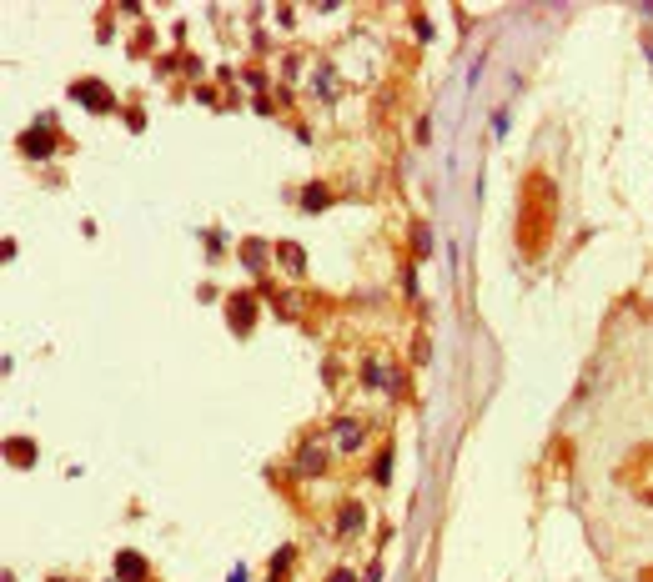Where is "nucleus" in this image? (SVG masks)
Masks as SVG:
<instances>
[{
	"label": "nucleus",
	"instance_id": "nucleus-8",
	"mask_svg": "<svg viewBox=\"0 0 653 582\" xmlns=\"http://www.w3.org/2000/svg\"><path fill=\"white\" fill-rule=\"evenodd\" d=\"M242 256H246V266L256 271V266H266V246L261 241H242Z\"/></svg>",
	"mask_w": 653,
	"mask_h": 582
},
{
	"label": "nucleus",
	"instance_id": "nucleus-6",
	"mask_svg": "<svg viewBox=\"0 0 653 582\" xmlns=\"http://www.w3.org/2000/svg\"><path fill=\"white\" fill-rule=\"evenodd\" d=\"M297 467L312 477V472H322L326 467V457H322V447H302V462H297Z\"/></svg>",
	"mask_w": 653,
	"mask_h": 582
},
{
	"label": "nucleus",
	"instance_id": "nucleus-11",
	"mask_svg": "<svg viewBox=\"0 0 653 582\" xmlns=\"http://www.w3.org/2000/svg\"><path fill=\"white\" fill-rule=\"evenodd\" d=\"M307 206H312V211L326 206V186H307Z\"/></svg>",
	"mask_w": 653,
	"mask_h": 582
},
{
	"label": "nucleus",
	"instance_id": "nucleus-1",
	"mask_svg": "<svg viewBox=\"0 0 653 582\" xmlns=\"http://www.w3.org/2000/svg\"><path fill=\"white\" fill-rule=\"evenodd\" d=\"M71 96H76L81 105H91V110H111V105H116V101H111V91H106L101 81H76V86H71Z\"/></svg>",
	"mask_w": 653,
	"mask_h": 582
},
{
	"label": "nucleus",
	"instance_id": "nucleus-10",
	"mask_svg": "<svg viewBox=\"0 0 653 582\" xmlns=\"http://www.w3.org/2000/svg\"><path fill=\"white\" fill-rule=\"evenodd\" d=\"M332 437H337L342 447H357V442H362V427H357V422H337V432H332Z\"/></svg>",
	"mask_w": 653,
	"mask_h": 582
},
{
	"label": "nucleus",
	"instance_id": "nucleus-4",
	"mask_svg": "<svg viewBox=\"0 0 653 582\" xmlns=\"http://www.w3.org/2000/svg\"><path fill=\"white\" fill-rule=\"evenodd\" d=\"M251 312H256L251 297H232V326L237 331H251Z\"/></svg>",
	"mask_w": 653,
	"mask_h": 582
},
{
	"label": "nucleus",
	"instance_id": "nucleus-5",
	"mask_svg": "<svg viewBox=\"0 0 653 582\" xmlns=\"http://www.w3.org/2000/svg\"><path fill=\"white\" fill-rule=\"evenodd\" d=\"M6 457L16 462V467H30V457H35V442H25V437H21V442H6Z\"/></svg>",
	"mask_w": 653,
	"mask_h": 582
},
{
	"label": "nucleus",
	"instance_id": "nucleus-3",
	"mask_svg": "<svg viewBox=\"0 0 653 582\" xmlns=\"http://www.w3.org/2000/svg\"><path fill=\"white\" fill-rule=\"evenodd\" d=\"M21 151H25V156H50V151H56V141H50L45 131H25V136H21Z\"/></svg>",
	"mask_w": 653,
	"mask_h": 582
},
{
	"label": "nucleus",
	"instance_id": "nucleus-7",
	"mask_svg": "<svg viewBox=\"0 0 653 582\" xmlns=\"http://www.w3.org/2000/svg\"><path fill=\"white\" fill-rule=\"evenodd\" d=\"M337 527H342V532H357V527H362V507H357V502H347V507H342Z\"/></svg>",
	"mask_w": 653,
	"mask_h": 582
},
{
	"label": "nucleus",
	"instance_id": "nucleus-13",
	"mask_svg": "<svg viewBox=\"0 0 653 582\" xmlns=\"http://www.w3.org/2000/svg\"><path fill=\"white\" fill-rule=\"evenodd\" d=\"M326 582H352V572H332V577H326Z\"/></svg>",
	"mask_w": 653,
	"mask_h": 582
},
{
	"label": "nucleus",
	"instance_id": "nucleus-12",
	"mask_svg": "<svg viewBox=\"0 0 653 582\" xmlns=\"http://www.w3.org/2000/svg\"><path fill=\"white\" fill-rule=\"evenodd\" d=\"M382 382H387V372H382V367L372 362V367H367V387H382Z\"/></svg>",
	"mask_w": 653,
	"mask_h": 582
},
{
	"label": "nucleus",
	"instance_id": "nucleus-2",
	"mask_svg": "<svg viewBox=\"0 0 653 582\" xmlns=\"http://www.w3.org/2000/svg\"><path fill=\"white\" fill-rule=\"evenodd\" d=\"M116 577H121V582H141V577H146V562H141L136 552H121V557H116Z\"/></svg>",
	"mask_w": 653,
	"mask_h": 582
},
{
	"label": "nucleus",
	"instance_id": "nucleus-9",
	"mask_svg": "<svg viewBox=\"0 0 653 582\" xmlns=\"http://www.w3.org/2000/svg\"><path fill=\"white\" fill-rule=\"evenodd\" d=\"M277 256H282L292 271H302V266H307V251H302V246H292V241H287V246H277Z\"/></svg>",
	"mask_w": 653,
	"mask_h": 582
}]
</instances>
